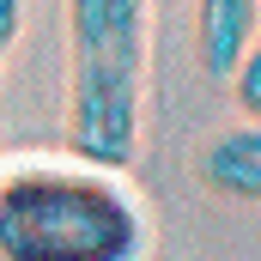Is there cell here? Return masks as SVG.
<instances>
[{"label": "cell", "mask_w": 261, "mask_h": 261, "mask_svg": "<svg viewBox=\"0 0 261 261\" xmlns=\"http://www.w3.org/2000/svg\"><path fill=\"white\" fill-rule=\"evenodd\" d=\"M261 0H195V55L206 79H231L255 43Z\"/></svg>", "instance_id": "277c9868"}, {"label": "cell", "mask_w": 261, "mask_h": 261, "mask_svg": "<svg viewBox=\"0 0 261 261\" xmlns=\"http://www.w3.org/2000/svg\"><path fill=\"white\" fill-rule=\"evenodd\" d=\"M195 176L225 200H255L261 206V122L219 128L195 158Z\"/></svg>", "instance_id": "3957f363"}, {"label": "cell", "mask_w": 261, "mask_h": 261, "mask_svg": "<svg viewBox=\"0 0 261 261\" xmlns=\"http://www.w3.org/2000/svg\"><path fill=\"white\" fill-rule=\"evenodd\" d=\"M225 85H231V97H237V110H243L249 122H261V43H249V55L237 61V73H231Z\"/></svg>", "instance_id": "5b68a950"}, {"label": "cell", "mask_w": 261, "mask_h": 261, "mask_svg": "<svg viewBox=\"0 0 261 261\" xmlns=\"http://www.w3.org/2000/svg\"><path fill=\"white\" fill-rule=\"evenodd\" d=\"M152 219L122 170L85 158L0 164V261H146Z\"/></svg>", "instance_id": "6da1fadb"}, {"label": "cell", "mask_w": 261, "mask_h": 261, "mask_svg": "<svg viewBox=\"0 0 261 261\" xmlns=\"http://www.w3.org/2000/svg\"><path fill=\"white\" fill-rule=\"evenodd\" d=\"M18 37H24V0H0V67H6Z\"/></svg>", "instance_id": "8992f818"}, {"label": "cell", "mask_w": 261, "mask_h": 261, "mask_svg": "<svg viewBox=\"0 0 261 261\" xmlns=\"http://www.w3.org/2000/svg\"><path fill=\"white\" fill-rule=\"evenodd\" d=\"M152 0H67V152L128 170L146 122Z\"/></svg>", "instance_id": "7a4b0ae2"}]
</instances>
